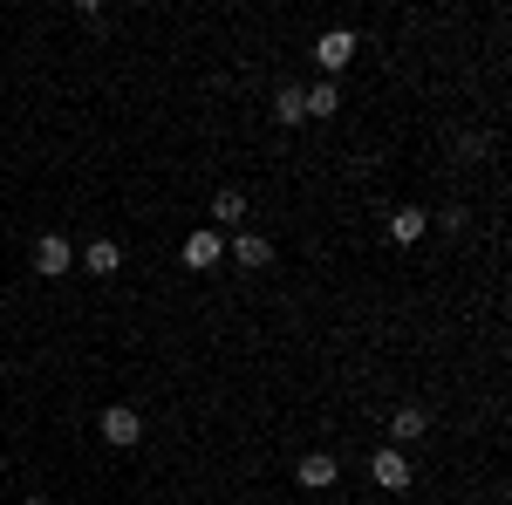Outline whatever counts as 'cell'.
<instances>
[{"mask_svg": "<svg viewBox=\"0 0 512 505\" xmlns=\"http://www.w3.org/2000/svg\"><path fill=\"white\" fill-rule=\"evenodd\" d=\"M301 110H308V117H335V110H342L335 82H315V89H301Z\"/></svg>", "mask_w": 512, "mask_h": 505, "instance_id": "obj_10", "label": "cell"}, {"mask_svg": "<svg viewBox=\"0 0 512 505\" xmlns=\"http://www.w3.org/2000/svg\"><path fill=\"white\" fill-rule=\"evenodd\" d=\"M212 219H219V226H239V219H246V192H239V185H226V192L212 198Z\"/></svg>", "mask_w": 512, "mask_h": 505, "instance_id": "obj_13", "label": "cell"}, {"mask_svg": "<svg viewBox=\"0 0 512 505\" xmlns=\"http://www.w3.org/2000/svg\"><path fill=\"white\" fill-rule=\"evenodd\" d=\"M219 260H226V239H219V233H192V239H185V267H192V273L219 267Z\"/></svg>", "mask_w": 512, "mask_h": 505, "instance_id": "obj_5", "label": "cell"}, {"mask_svg": "<svg viewBox=\"0 0 512 505\" xmlns=\"http://www.w3.org/2000/svg\"><path fill=\"white\" fill-rule=\"evenodd\" d=\"M21 505H48V499H41V492H28V499H21Z\"/></svg>", "mask_w": 512, "mask_h": 505, "instance_id": "obj_14", "label": "cell"}, {"mask_svg": "<svg viewBox=\"0 0 512 505\" xmlns=\"http://www.w3.org/2000/svg\"><path fill=\"white\" fill-rule=\"evenodd\" d=\"M315 62L328 69V76H335V69H349V62H355V35H349V28H328V35L315 41Z\"/></svg>", "mask_w": 512, "mask_h": 505, "instance_id": "obj_4", "label": "cell"}, {"mask_svg": "<svg viewBox=\"0 0 512 505\" xmlns=\"http://www.w3.org/2000/svg\"><path fill=\"white\" fill-rule=\"evenodd\" d=\"M274 123L280 130H301V123H308V110H301V82H287V89L274 96Z\"/></svg>", "mask_w": 512, "mask_h": 505, "instance_id": "obj_9", "label": "cell"}, {"mask_svg": "<svg viewBox=\"0 0 512 505\" xmlns=\"http://www.w3.org/2000/svg\"><path fill=\"white\" fill-rule=\"evenodd\" d=\"M82 267H89V273H117V267H123L117 239H89V253H82Z\"/></svg>", "mask_w": 512, "mask_h": 505, "instance_id": "obj_11", "label": "cell"}, {"mask_svg": "<svg viewBox=\"0 0 512 505\" xmlns=\"http://www.w3.org/2000/svg\"><path fill=\"white\" fill-rule=\"evenodd\" d=\"M233 260H239L246 273H260V267H274V246H267L260 233H239V239H233Z\"/></svg>", "mask_w": 512, "mask_h": 505, "instance_id": "obj_8", "label": "cell"}, {"mask_svg": "<svg viewBox=\"0 0 512 505\" xmlns=\"http://www.w3.org/2000/svg\"><path fill=\"white\" fill-rule=\"evenodd\" d=\"M96 430H103V444H117V451H130V444H144V410H137V403H110Z\"/></svg>", "mask_w": 512, "mask_h": 505, "instance_id": "obj_1", "label": "cell"}, {"mask_svg": "<svg viewBox=\"0 0 512 505\" xmlns=\"http://www.w3.org/2000/svg\"><path fill=\"white\" fill-rule=\"evenodd\" d=\"M69 267H76V246H69L62 233H41L35 239V273H41V280H62Z\"/></svg>", "mask_w": 512, "mask_h": 505, "instance_id": "obj_2", "label": "cell"}, {"mask_svg": "<svg viewBox=\"0 0 512 505\" xmlns=\"http://www.w3.org/2000/svg\"><path fill=\"white\" fill-rule=\"evenodd\" d=\"M390 437H396V444H417V437H424V410H417V403H403V410L390 417Z\"/></svg>", "mask_w": 512, "mask_h": 505, "instance_id": "obj_12", "label": "cell"}, {"mask_svg": "<svg viewBox=\"0 0 512 505\" xmlns=\"http://www.w3.org/2000/svg\"><path fill=\"white\" fill-rule=\"evenodd\" d=\"M335 458H328V451H308V458H301V471H294V478H301V485H308V492H328V485H335Z\"/></svg>", "mask_w": 512, "mask_h": 505, "instance_id": "obj_7", "label": "cell"}, {"mask_svg": "<svg viewBox=\"0 0 512 505\" xmlns=\"http://www.w3.org/2000/svg\"><path fill=\"white\" fill-rule=\"evenodd\" d=\"M369 478H376L383 492H410V458L390 444V451H376V458H369Z\"/></svg>", "mask_w": 512, "mask_h": 505, "instance_id": "obj_3", "label": "cell"}, {"mask_svg": "<svg viewBox=\"0 0 512 505\" xmlns=\"http://www.w3.org/2000/svg\"><path fill=\"white\" fill-rule=\"evenodd\" d=\"M424 233H431V212H417V205L390 212V239H396V246H417Z\"/></svg>", "mask_w": 512, "mask_h": 505, "instance_id": "obj_6", "label": "cell"}]
</instances>
